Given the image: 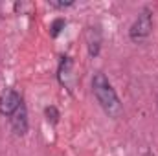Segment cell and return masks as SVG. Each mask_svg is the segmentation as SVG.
I'll return each mask as SVG.
<instances>
[{
	"instance_id": "7a4b0ae2",
	"label": "cell",
	"mask_w": 158,
	"mask_h": 156,
	"mask_svg": "<svg viewBox=\"0 0 158 156\" xmlns=\"http://www.w3.org/2000/svg\"><path fill=\"white\" fill-rule=\"evenodd\" d=\"M151 31H153V15L149 7H143L136 17V20L132 22L129 30V37L132 42H143L145 39H149Z\"/></svg>"
},
{
	"instance_id": "8992f818",
	"label": "cell",
	"mask_w": 158,
	"mask_h": 156,
	"mask_svg": "<svg viewBox=\"0 0 158 156\" xmlns=\"http://www.w3.org/2000/svg\"><path fill=\"white\" fill-rule=\"evenodd\" d=\"M70 70H72V59H70V57H63V61H61V64H59V81H61V84H64L66 88H70V81H68V77L72 76Z\"/></svg>"
},
{
	"instance_id": "5b68a950",
	"label": "cell",
	"mask_w": 158,
	"mask_h": 156,
	"mask_svg": "<svg viewBox=\"0 0 158 156\" xmlns=\"http://www.w3.org/2000/svg\"><path fill=\"white\" fill-rule=\"evenodd\" d=\"M86 42H88V53L92 57H96L99 53V46H101V37H99V31L90 28L88 33H86Z\"/></svg>"
},
{
	"instance_id": "3957f363",
	"label": "cell",
	"mask_w": 158,
	"mask_h": 156,
	"mask_svg": "<svg viewBox=\"0 0 158 156\" xmlns=\"http://www.w3.org/2000/svg\"><path fill=\"white\" fill-rule=\"evenodd\" d=\"M22 105V97L15 88H6L0 96V114L6 117H11L15 110Z\"/></svg>"
},
{
	"instance_id": "9c48e42d",
	"label": "cell",
	"mask_w": 158,
	"mask_h": 156,
	"mask_svg": "<svg viewBox=\"0 0 158 156\" xmlns=\"http://www.w3.org/2000/svg\"><path fill=\"white\" fill-rule=\"evenodd\" d=\"M48 4H50L52 7H57V9H64V7L74 6V2H72V0H68V2H55V0H50Z\"/></svg>"
},
{
	"instance_id": "ba28073f",
	"label": "cell",
	"mask_w": 158,
	"mask_h": 156,
	"mask_svg": "<svg viewBox=\"0 0 158 156\" xmlns=\"http://www.w3.org/2000/svg\"><path fill=\"white\" fill-rule=\"evenodd\" d=\"M61 28H64V20L63 18H57L53 24H52V37H57L61 33Z\"/></svg>"
},
{
	"instance_id": "6da1fadb",
	"label": "cell",
	"mask_w": 158,
	"mask_h": 156,
	"mask_svg": "<svg viewBox=\"0 0 158 156\" xmlns=\"http://www.w3.org/2000/svg\"><path fill=\"white\" fill-rule=\"evenodd\" d=\"M92 92L96 101L99 103V107L103 109V112L109 117H119L123 112V107L119 103V97L114 90V86L110 84V81L107 79L105 74L98 72L92 77Z\"/></svg>"
},
{
	"instance_id": "52a82bcc",
	"label": "cell",
	"mask_w": 158,
	"mask_h": 156,
	"mask_svg": "<svg viewBox=\"0 0 158 156\" xmlns=\"http://www.w3.org/2000/svg\"><path fill=\"white\" fill-rule=\"evenodd\" d=\"M44 114H46V119H48V121H52L53 125H55V123L59 121V110H57V109H55L53 105L46 107V109H44Z\"/></svg>"
},
{
	"instance_id": "277c9868",
	"label": "cell",
	"mask_w": 158,
	"mask_h": 156,
	"mask_svg": "<svg viewBox=\"0 0 158 156\" xmlns=\"http://www.w3.org/2000/svg\"><path fill=\"white\" fill-rule=\"evenodd\" d=\"M9 121H11V127L17 136H24L28 132V110H26L24 103L15 110V114L9 117Z\"/></svg>"
}]
</instances>
